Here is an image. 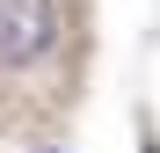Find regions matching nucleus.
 Segmentation results:
<instances>
[{"mask_svg": "<svg viewBox=\"0 0 160 153\" xmlns=\"http://www.w3.org/2000/svg\"><path fill=\"white\" fill-rule=\"evenodd\" d=\"M58 44V0H0V73L51 59Z\"/></svg>", "mask_w": 160, "mask_h": 153, "instance_id": "obj_1", "label": "nucleus"}, {"mask_svg": "<svg viewBox=\"0 0 160 153\" xmlns=\"http://www.w3.org/2000/svg\"><path fill=\"white\" fill-rule=\"evenodd\" d=\"M138 153H160V139H146V146H138Z\"/></svg>", "mask_w": 160, "mask_h": 153, "instance_id": "obj_2", "label": "nucleus"}, {"mask_svg": "<svg viewBox=\"0 0 160 153\" xmlns=\"http://www.w3.org/2000/svg\"><path fill=\"white\" fill-rule=\"evenodd\" d=\"M44 153H58V146H44Z\"/></svg>", "mask_w": 160, "mask_h": 153, "instance_id": "obj_3", "label": "nucleus"}]
</instances>
